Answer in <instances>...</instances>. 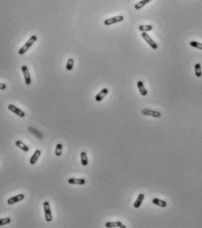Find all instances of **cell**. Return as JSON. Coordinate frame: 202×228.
I'll list each match as a JSON object with an SVG mask.
<instances>
[{
	"label": "cell",
	"instance_id": "cell-1",
	"mask_svg": "<svg viewBox=\"0 0 202 228\" xmlns=\"http://www.w3.org/2000/svg\"><path fill=\"white\" fill-rule=\"evenodd\" d=\"M37 41V36L36 35H32L30 38H29V40L26 42V44L22 47V48H20V49H19V54L20 55H24L26 52L33 46V44L35 43V42Z\"/></svg>",
	"mask_w": 202,
	"mask_h": 228
},
{
	"label": "cell",
	"instance_id": "cell-2",
	"mask_svg": "<svg viewBox=\"0 0 202 228\" xmlns=\"http://www.w3.org/2000/svg\"><path fill=\"white\" fill-rule=\"evenodd\" d=\"M44 207V213H45V219L47 222H51L52 221V213H51V209H50V205L48 202H44L43 203Z\"/></svg>",
	"mask_w": 202,
	"mask_h": 228
},
{
	"label": "cell",
	"instance_id": "cell-3",
	"mask_svg": "<svg viewBox=\"0 0 202 228\" xmlns=\"http://www.w3.org/2000/svg\"><path fill=\"white\" fill-rule=\"evenodd\" d=\"M123 20H124V17L122 15H118V16L113 17V18L106 20L104 21V24L106 26H110V25H113V24H115V23H118V22H121Z\"/></svg>",
	"mask_w": 202,
	"mask_h": 228
},
{
	"label": "cell",
	"instance_id": "cell-4",
	"mask_svg": "<svg viewBox=\"0 0 202 228\" xmlns=\"http://www.w3.org/2000/svg\"><path fill=\"white\" fill-rule=\"evenodd\" d=\"M21 71L23 72V75H24V79H25V82H26V85H29L32 82V79H31V75H30V72L28 71V68L26 65H22L21 67Z\"/></svg>",
	"mask_w": 202,
	"mask_h": 228
},
{
	"label": "cell",
	"instance_id": "cell-5",
	"mask_svg": "<svg viewBox=\"0 0 202 228\" xmlns=\"http://www.w3.org/2000/svg\"><path fill=\"white\" fill-rule=\"evenodd\" d=\"M142 38H143V39L146 41V42H147V43H148V45H149L151 48H152L153 49H157V47H158V46H157V43H156V42H155L152 40V39L150 38V36L148 35V34L146 32H142Z\"/></svg>",
	"mask_w": 202,
	"mask_h": 228
},
{
	"label": "cell",
	"instance_id": "cell-6",
	"mask_svg": "<svg viewBox=\"0 0 202 228\" xmlns=\"http://www.w3.org/2000/svg\"><path fill=\"white\" fill-rule=\"evenodd\" d=\"M8 109L10 110V111H12L13 114H15L16 115H18V116H20V117H25V115H26V114H25V112L24 111H22L21 109H20L18 107H16V106H14V105H12V104H10L9 106H8Z\"/></svg>",
	"mask_w": 202,
	"mask_h": 228
},
{
	"label": "cell",
	"instance_id": "cell-7",
	"mask_svg": "<svg viewBox=\"0 0 202 228\" xmlns=\"http://www.w3.org/2000/svg\"><path fill=\"white\" fill-rule=\"evenodd\" d=\"M25 198V195L24 194H19V195H17V196H14L11 198H9L7 200V203L9 205H12L14 203H19L20 201H22L23 199Z\"/></svg>",
	"mask_w": 202,
	"mask_h": 228
},
{
	"label": "cell",
	"instance_id": "cell-8",
	"mask_svg": "<svg viewBox=\"0 0 202 228\" xmlns=\"http://www.w3.org/2000/svg\"><path fill=\"white\" fill-rule=\"evenodd\" d=\"M142 113L144 115H148V116H152V117H156V118H159L161 117L162 114L158 111H155V110H151V109H142Z\"/></svg>",
	"mask_w": 202,
	"mask_h": 228
},
{
	"label": "cell",
	"instance_id": "cell-9",
	"mask_svg": "<svg viewBox=\"0 0 202 228\" xmlns=\"http://www.w3.org/2000/svg\"><path fill=\"white\" fill-rule=\"evenodd\" d=\"M85 180L83 178H70L68 180L69 184H74V185H85Z\"/></svg>",
	"mask_w": 202,
	"mask_h": 228
},
{
	"label": "cell",
	"instance_id": "cell-10",
	"mask_svg": "<svg viewBox=\"0 0 202 228\" xmlns=\"http://www.w3.org/2000/svg\"><path fill=\"white\" fill-rule=\"evenodd\" d=\"M107 94H108V89H107V88H104V89H102V90H101V91L96 95V97H95L96 101H101V100H102L106 96Z\"/></svg>",
	"mask_w": 202,
	"mask_h": 228
},
{
	"label": "cell",
	"instance_id": "cell-11",
	"mask_svg": "<svg viewBox=\"0 0 202 228\" xmlns=\"http://www.w3.org/2000/svg\"><path fill=\"white\" fill-rule=\"evenodd\" d=\"M41 154V152L40 150H36L35 152V153L33 154V156L31 157V159H30V164L31 165H35L37 162V160H39Z\"/></svg>",
	"mask_w": 202,
	"mask_h": 228
},
{
	"label": "cell",
	"instance_id": "cell-12",
	"mask_svg": "<svg viewBox=\"0 0 202 228\" xmlns=\"http://www.w3.org/2000/svg\"><path fill=\"white\" fill-rule=\"evenodd\" d=\"M137 87H138V89H139V91H140V93H141V94H142V96H146V95L148 94V91H147V89L145 88V86H144L142 81L139 80V81L137 82Z\"/></svg>",
	"mask_w": 202,
	"mask_h": 228
},
{
	"label": "cell",
	"instance_id": "cell-13",
	"mask_svg": "<svg viewBox=\"0 0 202 228\" xmlns=\"http://www.w3.org/2000/svg\"><path fill=\"white\" fill-rule=\"evenodd\" d=\"M144 198H145V196H144V194H140L139 196H138V197H137V199H136V201L134 202V207L136 208V209H138L141 205H142V202H143V200H144Z\"/></svg>",
	"mask_w": 202,
	"mask_h": 228
},
{
	"label": "cell",
	"instance_id": "cell-14",
	"mask_svg": "<svg viewBox=\"0 0 202 228\" xmlns=\"http://www.w3.org/2000/svg\"><path fill=\"white\" fill-rule=\"evenodd\" d=\"M152 203L155 204V205H157L159 207H162V208H165L167 206V203L163 200H161L159 198H153L152 199Z\"/></svg>",
	"mask_w": 202,
	"mask_h": 228
},
{
	"label": "cell",
	"instance_id": "cell-15",
	"mask_svg": "<svg viewBox=\"0 0 202 228\" xmlns=\"http://www.w3.org/2000/svg\"><path fill=\"white\" fill-rule=\"evenodd\" d=\"M15 145H16V146H17V147H19V149H21L23 152H27L29 151V148H28V146H27V145H26V144H24L23 142L20 141V140H17V141L15 142Z\"/></svg>",
	"mask_w": 202,
	"mask_h": 228
},
{
	"label": "cell",
	"instance_id": "cell-16",
	"mask_svg": "<svg viewBox=\"0 0 202 228\" xmlns=\"http://www.w3.org/2000/svg\"><path fill=\"white\" fill-rule=\"evenodd\" d=\"M81 157V163L83 166H87L88 165V158H87V154L85 152H82L80 154Z\"/></svg>",
	"mask_w": 202,
	"mask_h": 228
},
{
	"label": "cell",
	"instance_id": "cell-17",
	"mask_svg": "<svg viewBox=\"0 0 202 228\" xmlns=\"http://www.w3.org/2000/svg\"><path fill=\"white\" fill-rule=\"evenodd\" d=\"M194 71H195V75H196L197 78H200L202 76V71H201L200 63H196L194 65Z\"/></svg>",
	"mask_w": 202,
	"mask_h": 228
},
{
	"label": "cell",
	"instance_id": "cell-18",
	"mask_svg": "<svg viewBox=\"0 0 202 228\" xmlns=\"http://www.w3.org/2000/svg\"><path fill=\"white\" fill-rule=\"evenodd\" d=\"M122 223L121 221H117V222H107L106 223V227L107 228H112V227H121Z\"/></svg>",
	"mask_w": 202,
	"mask_h": 228
},
{
	"label": "cell",
	"instance_id": "cell-19",
	"mask_svg": "<svg viewBox=\"0 0 202 228\" xmlns=\"http://www.w3.org/2000/svg\"><path fill=\"white\" fill-rule=\"evenodd\" d=\"M153 29V27L151 25H142L139 27V30L141 32H148Z\"/></svg>",
	"mask_w": 202,
	"mask_h": 228
},
{
	"label": "cell",
	"instance_id": "cell-20",
	"mask_svg": "<svg viewBox=\"0 0 202 228\" xmlns=\"http://www.w3.org/2000/svg\"><path fill=\"white\" fill-rule=\"evenodd\" d=\"M73 66H74V59L73 58H69L68 59V62H67V64H66L67 71L70 72L71 70L73 69Z\"/></svg>",
	"mask_w": 202,
	"mask_h": 228
},
{
	"label": "cell",
	"instance_id": "cell-21",
	"mask_svg": "<svg viewBox=\"0 0 202 228\" xmlns=\"http://www.w3.org/2000/svg\"><path fill=\"white\" fill-rule=\"evenodd\" d=\"M28 130L31 132V133H33V134H35V136H36L38 138H42V135L37 130H35V128H33V127H29L28 128Z\"/></svg>",
	"mask_w": 202,
	"mask_h": 228
},
{
	"label": "cell",
	"instance_id": "cell-22",
	"mask_svg": "<svg viewBox=\"0 0 202 228\" xmlns=\"http://www.w3.org/2000/svg\"><path fill=\"white\" fill-rule=\"evenodd\" d=\"M62 145L61 143L57 144L56 146V151H55V153L56 156H61L62 154Z\"/></svg>",
	"mask_w": 202,
	"mask_h": 228
},
{
	"label": "cell",
	"instance_id": "cell-23",
	"mask_svg": "<svg viewBox=\"0 0 202 228\" xmlns=\"http://www.w3.org/2000/svg\"><path fill=\"white\" fill-rule=\"evenodd\" d=\"M190 45L193 48H199V49H201L202 50V43L200 42H195V41H192L190 42Z\"/></svg>",
	"mask_w": 202,
	"mask_h": 228
},
{
	"label": "cell",
	"instance_id": "cell-24",
	"mask_svg": "<svg viewBox=\"0 0 202 228\" xmlns=\"http://www.w3.org/2000/svg\"><path fill=\"white\" fill-rule=\"evenodd\" d=\"M12 221V219L10 218H1L0 219V226L5 225H8L10 224Z\"/></svg>",
	"mask_w": 202,
	"mask_h": 228
},
{
	"label": "cell",
	"instance_id": "cell-25",
	"mask_svg": "<svg viewBox=\"0 0 202 228\" xmlns=\"http://www.w3.org/2000/svg\"><path fill=\"white\" fill-rule=\"evenodd\" d=\"M145 5H146V2L144 1V0H142V1H140V2H138L137 4L134 5V8H136V10H140V9L142 8Z\"/></svg>",
	"mask_w": 202,
	"mask_h": 228
},
{
	"label": "cell",
	"instance_id": "cell-26",
	"mask_svg": "<svg viewBox=\"0 0 202 228\" xmlns=\"http://www.w3.org/2000/svg\"><path fill=\"white\" fill-rule=\"evenodd\" d=\"M6 88V85L4 83H0V90H5Z\"/></svg>",
	"mask_w": 202,
	"mask_h": 228
},
{
	"label": "cell",
	"instance_id": "cell-27",
	"mask_svg": "<svg viewBox=\"0 0 202 228\" xmlns=\"http://www.w3.org/2000/svg\"><path fill=\"white\" fill-rule=\"evenodd\" d=\"M144 1L146 2V4H148V3H149L150 1H152V0H144Z\"/></svg>",
	"mask_w": 202,
	"mask_h": 228
},
{
	"label": "cell",
	"instance_id": "cell-28",
	"mask_svg": "<svg viewBox=\"0 0 202 228\" xmlns=\"http://www.w3.org/2000/svg\"><path fill=\"white\" fill-rule=\"evenodd\" d=\"M126 227H127V226H125L124 225H121V228H126Z\"/></svg>",
	"mask_w": 202,
	"mask_h": 228
}]
</instances>
